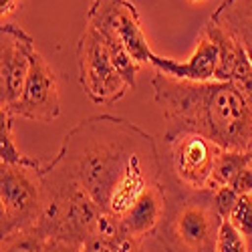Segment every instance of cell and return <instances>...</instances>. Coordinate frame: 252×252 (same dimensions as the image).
<instances>
[{
	"mask_svg": "<svg viewBox=\"0 0 252 252\" xmlns=\"http://www.w3.org/2000/svg\"><path fill=\"white\" fill-rule=\"evenodd\" d=\"M230 222H232V226L242 234V238L246 240V244L252 252V194L240 198L236 210L232 212V216H230Z\"/></svg>",
	"mask_w": 252,
	"mask_h": 252,
	"instance_id": "20",
	"label": "cell"
},
{
	"mask_svg": "<svg viewBox=\"0 0 252 252\" xmlns=\"http://www.w3.org/2000/svg\"><path fill=\"white\" fill-rule=\"evenodd\" d=\"M43 214L34 230L47 240H61L83 248L97 236L103 210L83 190L57 158L43 165Z\"/></svg>",
	"mask_w": 252,
	"mask_h": 252,
	"instance_id": "4",
	"label": "cell"
},
{
	"mask_svg": "<svg viewBox=\"0 0 252 252\" xmlns=\"http://www.w3.org/2000/svg\"><path fill=\"white\" fill-rule=\"evenodd\" d=\"M77 67L81 87L95 105H113L131 89L115 69L99 31L87 23L77 40Z\"/></svg>",
	"mask_w": 252,
	"mask_h": 252,
	"instance_id": "7",
	"label": "cell"
},
{
	"mask_svg": "<svg viewBox=\"0 0 252 252\" xmlns=\"http://www.w3.org/2000/svg\"><path fill=\"white\" fill-rule=\"evenodd\" d=\"M99 34L103 38L105 47H107V53H109V57L113 61L115 69L121 73V77L125 81H127V85L133 89L135 87V75H137L139 65L133 61V57L129 55V51L125 49V45L121 43V38L113 31H99Z\"/></svg>",
	"mask_w": 252,
	"mask_h": 252,
	"instance_id": "17",
	"label": "cell"
},
{
	"mask_svg": "<svg viewBox=\"0 0 252 252\" xmlns=\"http://www.w3.org/2000/svg\"><path fill=\"white\" fill-rule=\"evenodd\" d=\"M150 63L154 65L156 71L165 73L174 79L206 83V81H214V75L218 69V47L202 32L194 53L188 57V61L182 63V61H176L170 57H159L154 53Z\"/></svg>",
	"mask_w": 252,
	"mask_h": 252,
	"instance_id": "11",
	"label": "cell"
},
{
	"mask_svg": "<svg viewBox=\"0 0 252 252\" xmlns=\"http://www.w3.org/2000/svg\"><path fill=\"white\" fill-rule=\"evenodd\" d=\"M152 87L165 129H194L222 150L252 152V103L232 83H194L156 71Z\"/></svg>",
	"mask_w": 252,
	"mask_h": 252,
	"instance_id": "2",
	"label": "cell"
},
{
	"mask_svg": "<svg viewBox=\"0 0 252 252\" xmlns=\"http://www.w3.org/2000/svg\"><path fill=\"white\" fill-rule=\"evenodd\" d=\"M165 194L163 218L156 240L165 252H216L222 218L214 206V190H194L161 176Z\"/></svg>",
	"mask_w": 252,
	"mask_h": 252,
	"instance_id": "3",
	"label": "cell"
},
{
	"mask_svg": "<svg viewBox=\"0 0 252 252\" xmlns=\"http://www.w3.org/2000/svg\"><path fill=\"white\" fill-rule=\"evenodd\" d=\"M16 4H18V0H0V14H2V18L12 14Z\"/></svg>",
	"mask_w": 252,
	"mask_h": 252,
	"instance_id": "25",
	"label": "cell"
},
{
	"mask_svg": "<svg viewBox=\"0 0 252 252\" xmlns=\"http://www.w3.org/2000/svg\"><path fill=\"white\" fill-rule=\"evenodd\" d=\"M216 252H250L246 240L242 238V234L232 226L230 220H224L218 232V240H216Z\"/></svg>",
	"mask_w": 252,
	"mask_h": 252,
	"instance_id": "21",
	"label": "cell"
},
{
	"mask_svg": "<svg viewBox=\"0 0 252 252\" xmlns=\"http://www.w3.org/2000/svg\"><path fill=\"white\" fill-rule=\"evenodd\" d=\"M230 188L240 196V198H244V196H250L252 194V163L248 165V167H244V170L232 180V184H230Z\"/></svg>",
	"mask_w": 252,
	"mask_h": 252,
	"instance_id": "23",
	"label": "cell"
},
{
	"mask_svg": "<svg viewBox=\"0 0 252 252\" xmlns=\"http://www.w3.org/2000/svg\"><path fill=\"white\" fill-rule=\"evenodd\" d=\"M45 252H83V248H79L75 244L61 242V240H47Z\"/></svg>",
	"mask_w": 252,
	"mask_h": 252,
	"instance_id": "24",
	"label": "cell"
},
{
	"mask_svg": "<svg viewBox=\"0 0 252 252\" xmlns=\"http://www.w3.org/2000/svg\"><path fill=\"white\" fill-rule=\"evenodd\" d=\"M143 240H137L129 234H123L117 238H99L95 236L91 242L83 246V252H135Z\"/></svg>",
	"mask_w": 252,
	"mask_h": 252,
	"instance_id": "19",
	"label": "cell"
},
{
	"mask_svg": "<svg viewBox=\"0 0 252 252\" xmlns=\"http://www.w3.org/2000/svg\"><path fill=\"white\" fill-rule=\"evenodd\" d=\"M55 158L103 212L119 218L163 176L156 139L131 121L109 113L79 121Z\"/></svg>",
	"mask_w": 252,
	"mask_h": 252,
	"instance_id": "1",
	"label": "cell"
},
{
	"mask_svg": "<svg viewBox=\"0 0 252 252\" xmlns=\"http://www.w3.org/2000/svg\"><path fill=\"white\" fill-rule=\"evenodd\" d=\"M163 210H165V194H163V186L159 182L148 188L135 200V204L121 216L123 230L137 240L156 234V230L163 218Z\"/></svg>",
	"mask_w": 252,
	"mask_h": 252,
	"instance_id": "12",
	"label": "cell"
},
{
	"mask_svg": "<svg viewBox=\"0 0 252 252\" xmlns=\"http://www.w3.org/2000/svg\"><path fill=\"white\" fill-rule=\"evenodd\" d=\"M188 2H192V4H198V2H204V0H188Z\"/></svg>",
	"mask_w": 252,
	"mask_h": 252,
	"instance_id": "26",
	"label": "cell"
},
{
	"mask_svg": "<svg viewBox=\"0 0 252 252\" xmlns=\"http://www.w3.org/2000/svg\"><path fill=\"white\" fill-rule=\"evenodd\" d=\"M43 167L0 163V234L2 238L36 228L43 214Z\"/></svg>",
	"mask_w": 252,
	"mask_h": 252,
	"instance_id": "5",
	"label": "cell"
},
{
	"mask_svg": "<svg viewBox=\"0 0 252 252\" xmlns=\"http://www.w3.org/2000/svg\"><path fill=\"white\" fill-rule=\"evenodd\" d=\"M238 202H240V196L230 186L214 190V206H216V212L220 214L222 220H230V216H232V212L236 210Z\"/></svg>",
	"mask_w": 252,
	"mask_h": 252,
	"instance_id": "22",
	"label": "cell"
},
{
	"mask_svg": "<svg viewBox=\"0 0 252 252\" xmlns=\"http://www.w3.org/2000/svg\"><path fill=\"white\" fill-rule=\"evenodd\" d=\"M12 115L8 109L0 107V163L2 165H23V167H43L38 159L20 154L12 137Z\"/></svg>",
	"mask_w": 252,
	"mask_h": 252,
	"instance_id": "15",
	"label": "cell"
},
{
	"mask_svg": "<svg viewBox=\"0 0 252 252\" xmlns=\"http://www.w3.org/2000/svg\"><path fill=\"white\" fill-rule=\"evenodd\" d=\"M8 111L12 117H23L40 123H51L61 115L57 75L38 51H34L31 57V69L25 81L23 95L12 107H8Z\"/></svg>",
	"mask_w": 252,
	"mask_h": 252,
	"instance_id": "9",
	"label": "cell"
},
{
	"mask_svg": "<svg viewBox=\"0 0 252 252\" xmlns=\"http://www.w3.org/2000/svg\"><path fill=\"white\" fill-rule=\"evenodd\" d=\"M87 25L97 31H113L137 65L150 63L154 51L141 29L139 12L129 0H93L87 10Z\"/></svg>",
	"mask_w": 252,
	"mask_h": 252,
	"instance_id": "8",
	"label": "cell"
},
{
	"mask_svg": "<svg viewBox=\"0 0 252 252\" xmlns=\"http://www.w3.org/2000/svg\"><path fill=\"white\" fill-rule=\"evenodd\" d=\"M252 163V152H232L222 150V154L216 159L212 180H210V190H218V188L230 186L232 180Z\"/></svg>",
	"mask_w": 252,
	"mask_h": 252,
	"instance_id": "16",
	"label": "cell"
},
{
	"mask_svg": "<svg viewBox=\"0 0 252 252\" xmlns=\"http://www.w3.org/2000/svg\"><path fill=\"white\" fill-rule=\"evenodd\" d=\"M135 252H145V248H143V244H141V246H139V248H137Z\"/></svg>",
	"mask_w": 252,
	"mask_h": 252,
	"instance_id": "27",
	"label": "cell"
},
{
	"mask_svg": "<svg viewBox=\"0 0 252 252\" xmlns=\"http://www.w3.org/2000/svg\"><path fill=\"white\" fill-rule=\"evenodd\" d=\"M212 20L236 38L252 61V0H224Z\"/></svg>",
	"mask_w": 252,
	"mask_h": 252,
	"instance_id": "13",
	"label": "cell"
},
{
	"mask_svg": "<svg viewBox=\"0 0 252 252\" xmlns=\"http://www.w3.org/2000/svg\"><path fill=\"white\" fill-rule=\"evenodd\" d=\"M204 34L216 43L218 47V69L214 75V81H228L232 79L234 65H236V57L240 51V45L236 43V38L230 34L226 29H222L218 23H214L212 18L208 20V25L204 27Z\"/></svg>",
	"mask_w": 252,
	"mask_h": 252,
	"instance_id": "14",
	"label": "cell"
},
{
	"mask_svg": "<svg viewBox=\"0 0 252 252\" xmlns=\"http://www.w3.org/2000/svg\"><path fill=\"white\" fill-rule=\"evenodd\" d=\"M36 45L31 34L16 25L0 29V107H12L20 99Z\"/></svg>",
	"mask_w": 252,
	"mask_h": 252,
	"instance_id": "10",
	"label": "cell"
},
{
	"mask_svg": "<svg viewBox=\"0 0 252 252\" xmlns=\"http://www.w3.org/2000/svg\"><path fill=\"white\" fill-rule=\"evenodd\" d=\"M47 238L38 230H27L2 238V252H45Z\"/></svg>",
	"mask_w": 252,
	"mask_h": 252,
	"instance_id": "18",
	"label": "cell"
},
{
	"mask_svg": "<svg viewBox=\"0 0 252 252\" xmlns=\"http://www.w3.org/2000/svg\"><path fill=\"white\" fill-rule=\"evenodd\" d=\"M167 148V161L163 172L170 174L178 184L194 190H210V180L222 148L202 135L200 131L174 127L163 135Z\"/></svg>",
	"mask_w": 252,
	"mask_h": 252,
	"instance_id": "6",
	"label": "cell"
}]
</instances>
